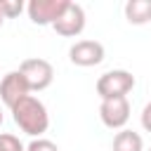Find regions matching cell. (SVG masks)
Segmentation results:
<instances>
[{"mask_svg":"<svg viewBox=\"0 0 151 151\" xmlns=\"http://www.w3.org/2000/svg\"><path fill=\"white\" fill-rule=\"evenodd\" d=\"M9 111H12V118L19 125V130L31 134V137H35V139L42 137L47 132V127H50V113H47L45 104L33 94H28L21 101H17Z\"/></svg>","mask_w":151,"mask_h":151,"instance_id":"6da1fadb","label":"cell"},{"mask_svg":"<svg viewBox=\"0 0 151 151\" xmlns=\"http://www.w3.org/2000/svg\"><path fill=\"white\" fill-rule=\"evenodd\" d=\"M132 87H134V76L125 68H113L97 78V94L101 97V101L127 97V92H132Z\"/></svg>","mask_w":151,"mask_h":151,"instance_id":"7a4b0ae2","label":"cell"},{"mask_svg":"<svg viewBox=\"0 0 151 151\" xmlns=\"http://www.w3.org/2000/svg\"><path fill=\"white\" fill-rule=\"evenodd\" d=\"M21 76L26 78L31 92H40V90H47L54 80V66L47 61V59H40V57H31V59H24L21 66H19Z\"/></svg>","mask_w":151,"mask_h":151,"instance_id":"3957f363","label":"cell"},{"mask_svg":"<svg viewBox=\"0 0 151 151\" xmlns=\"http://www.w3.org/2000/svg\"><path fill=\"white\" fill-rule=\"evenodd\" d=\"M71 0H31L26 5L28 19L38 26H54V21L66 12Z\"/></svg>","mask_w":151,"mask_h":151,"instance_id":"277c9868","label":"cell"},{"mask_svg":"<svg viewBox=\"0 0 151 151\" xmlns=\"http://www.w3.org/2000/svg\"><path fill=\"white\" fill-rule=\"evenodd\" d=\"M99 118L111 130H125V125L130 120V101H127V97L104 99L101 106H99Z\"/></svg>","mask_w":151,"mask_h":151,"instance_id":"5b68a950","label":"cell"},{"mask_svg":"<svg viewBox=\"0 0 151 151\" xmlns=\"http://www.w3.org/2000/svg\"><path fill=\"white\" fill-rule=\"evenodd\" d=\"M68 59L76 66H97L104 61V45L99 40H76L68 50Z\"/></svg>","mask_w":151,"mask_h":151,"instance_id":"8992f818","label":"cell"},{"mask_svg":"<svg viewBox=\"0 0 151 151\" xmlns=\"http://www.w3.org/2000/svg\"><path fill=\"white\" fill-rule=\"evenodd\" d=\"M28 94H31V87H28L26 78L21 76V71H9V73L2 76V80H0V101L5 106L12 109L17 101H21Z\"/></svg>","mask_w":151,"mask_h":151,"instance_id":"52a82bcc","label":"cell"},{"mask_svg":"<svg viewBox=\"0 0 151 151\" xmlns=\"http://www.w3.org/2000/svg\"><path fill=\"white\" fill-rule=\"evenodd\" d=\"M52 28H54L59 35H64V38H76V35H80L83 28H85V9H83L78 2H71V5L66 7V12L54 21Z\"/></svg>","mask_w":151,"mask_h":151,"instance_id":"ba28073f","label":"cell"},{"mask_svg":"<svg viewBox=\"0 0 151 151\" xmlns=\"http://www.w3.org/2000/svg\"><path fill=\"white\" fill-rule=\"evenodd\" d=\"M125 19L134 26L151 21V0H127L125 2Z\"/></svg>","mask_w":151,"mask_h":151,"instance_id":"9c48e42d","label":"cell"},{"mask_svg":"<svg viewBox=\"0 0 151 151\" xmlns=\"http://www.w3.org/2000/svg\"><path fill=\"white\" fill-rule=\"evenodd\" d=\"M142 149H144L142 134L134 130H120L113 137V151H142Z\"/></svg>","mask_w":151,"mask_h":151,"instance_id":"30bf717a","label":"cell"},{"mask_svg":"<svg viewBox=\"0 0 151 151\" xmlns=\"http://www.w3.org/2000/svg\"><path fill=\"white\" fill-rule=\"evenodd\" d=\"M0 151H26V146L19 142V137L9 132H0Z\"/></svg>","mask_w":151,"mask_h":151,"instance_id":"8fae6325","label":"cell"},{"mask_svg":"<svg viewBox=\"0 0 151 151\" xmlns=\"http://www.w3.org/2000/svg\"><path fill=\"white\" fill-rule=\"evenodd\" d=\"M0 9H2L5 19H14V17L21 14L24 2H21V0H0Z\"/></svg>","mask_w":151,"mask_h":151,"instance_id":"7c38bea8","label":"cell"},{"mask_svg":"<svg viewBox=\"0 0 151 151\" xmlns=\"http://www.w3.org/2000/svg\"><path fill=\"white\" fill-rule=\"evenodd\" d=\"M26 151H59V146H57L52 139L38 137V139H33V142L26 146Z\"/></svg>","mask_w":151,"mask_h":151,"instance_id":"4fadbf2b","label":"cell"},{"mask_svg":"<svg viewBox=\"0 0 151 151\" xmlns=\"http://www.w3.org/2000/svg\"><path fill=\"white\" fill-rule=\"evenodd\" d=\"M142 127L146 130V132H151V101L144 106V111H142Z\"/></svg>","mask_w":151,"mask_h":151,"instance_id":"5bb4252c","label":"cell"},{"mask_svg":"<svg viewBox=\"0 0 151 151\" xmlns=\"http://www.w3.org/2000/svg\"><path fill=\"white\" fill-rule=\"evenodd\" d=\"M2 24H5V14H2V9H0V28H2Z\"/></svg>","mask_w":151,"mask_h":151,"instance_id":"9a60e30c","label":"cell"},{"mask_svg":"<svg viewBox=\"0 0 151 151\" xmlns=\"http://www.w3.org/2000/svg\"><path fill=\"white\" fill-rule=\"evenodd\" d=\"M0 125H2V109H0Z\"/></svg>","mask_w":151,"mask_h":151,"instance_id":"2e32d148","label":"cell"},{"mask_svg":"<svg viewBox=\"0 0 151 151\" xmlns=\"http://www.w3.org/2000/svg\"><path fill=\"white\" fill-rule=\"evenodd\" d=\"M149 151H151V149H149Z\"/></svg>","mask_w":151,"mask_h":151,"instance_id":"e0dca14e","label":"cell"}]
</instances>
